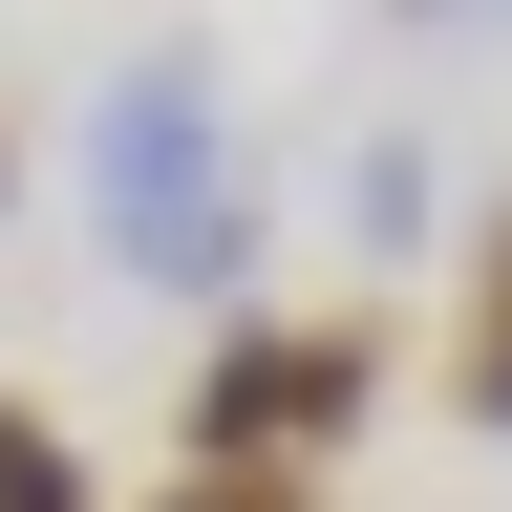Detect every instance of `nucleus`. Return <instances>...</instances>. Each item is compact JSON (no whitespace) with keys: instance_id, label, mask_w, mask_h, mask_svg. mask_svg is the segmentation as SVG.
<instances>
[{"instance_id":"nucleus-7","label":"nucleus","mask_w":512,"mask_h":512,"mask_svg":"<svg viewBox=\"0 0 512 512\" xmlns=\"http://www.w3.org/2000/svg\"><path fill=\"white\" fill-rule=\"evenodd\" d=\"M384 22H470V0H384Z\"/></svg>"},{"instance_id":"nucleus-8","label":"nucleus","mask_w":512,"mask_h":512,"mask_svg":"<svg viewBox=\"0 0 512 512\" xmlns=\"http://www.w3.org/2000/svg\"><path fill=\"white\" fill-rule=\"evenodd\" d=\"M0 214H22V128H0Z\"/></svg>"},{"instance_id":"nucleus-9","label":"nucleus","mask_w":512,"mask_h":512,"mask_svg":"<svg viewBox=\"0 0 512 512\" xmlns=\"http://www.w3.org/2000/svg\"><path fill=\"white\" fill-rule=\"evenodd\" d=\"M470 22H512V0H470Z\"/></svg>"},{"instance_id":"nucleus-6","label":"nucleus","mask_w":512,"mask_h":512,"mask_svg":"<svg viewBox=\"0 0 512 512\" xmlns=\"http://www.w3.org/2000/svg\"><path fill=\"white\" fill-rule=\"evenodd\" d=\"M150 512H320V491H278V470H171Z\"/></svg>"},{"instance_id":"nucleus-1","label":"nucleus","mask_w":512,"mask_h":512,"mask_svg":"<svg viewBox=\"0 0 512 512\" xmlns=\"http://www.w3.org/2000/svg\"><path fill=\"white\" fill-rule=\"evenodd\" d=\"M86 235H107V278H150V299H192V320L256 299L235 107H214V64H192V43H150V64H107V86H86Z\"/></svg>"},{"instance_id":"nucleus-4","label":"nucleus","mask_w":512,"mask_h":512,"mask_svg":"<svg viewBox=\"0 0 512 512\" xmlns=\"http://www.w3.org/2000/svg\"><path fill=\"white\" fill-rule=\"evenodd\" d=\"M427 214H448V171L406 150V128H363V150H342V235H384V256H406Z\"/></svg>"},{"instance_id":"nucleus-2","label":"nucleus","mask_w":512,"mask_h":512,"mask_svg":"<svg viewBox=\"0 0 512 512\" xmlns=\"http://www.w3.org/2000/svg\"><path fill=\"white\" fill-rule=\"evenodd\" d=\"M363 406H384V320H363V299H342V320L235 299L214 363H192V470H278V491H320V470L363 448Z\"/></svg>"},{"instance_id":"nucleus-5","label":"nucleus","mask_w":512,"mask_h":512,"mask_svg":"<svg viewBox=\"0 0 512 512\" xmlns=\"http://www.w3.org/2000/svg\"><path fill=\"white\" fill-rule=\"evenodd\" d=\"M448 406H470V427H512V214L470 235V363H448Z\"/></svg>"},{"instance_id":"nucleus-3","label":"nucleus","mask_w":512,"mask_h":512,"mask_svg":"<svg viewBox=\"0 0 512 512\" xmlns=\"http://www.w3.org/2000/svg\"><path fill=\"white\" fill-rule=\"evenodd\" d=\"M0 512H107V470L64 448V406H22V384H0Z\"/></svg>"}]
</instances>
